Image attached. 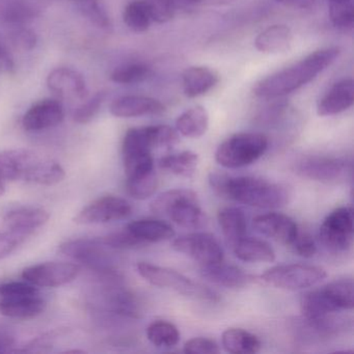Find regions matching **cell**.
<instances>
[{
	"mask_svg": "<svg viewBox=\"0 0 354 354\" xmlns=\"http://www.w3.org/2000/svg\"><path fill=\"white\" fill-rule=\"evenodd\" d=\"M254 227L266 237L290 245L298 234L297 223L283 213H267L254 219Z\"/></svg>",
	"mask_w": 354,
	"mask_h": 354,
	"instance_id": "2e32d148",
	"label": "cell"
},
{
	"mask_svg": "<svg viewBox=\"0 0 354 354\" xmlns=\"http://www.w3.org/2000/svg\"><path fill=\"white\" fill-rule=\"evenodd\" d=\"M201 275L210 283L229 289H240L254 283L252 275L235 265L221 262L201 266Z\"/></svg>",
	"mask_w": 354,
	"mask_h": 354,
	"instance_id": "ac0fdd59",
	"label": "cell"
},
{
	"mask_svg": "<svg viewBox=\"0 0 354 354\" xmlns=\"http://www.w3.org/2000/svg\"><path fill=\"white\" fill-rule=\"evenodd\" d=\"M326 277V270L322 267L308 264H283L267 269L261 279L279 289L296 291L314 287Z\"/></svg>",
	"mask_w": 354,
	"mask_h": 354,
	"instance_id": "9c48e42d",
	"label": "cell"
},
{
	"mask_svg": "<svg viewBox=\"0 0 354 354\" xmlns=\"http://www.w3.org/2000/svg\"><path fill=\"white\" fill-rule=\"evenodd\" d=\"M30 235V234L15 230L0 233V260L7 258L12 252H15Z\"/></svg>",
	"mask_w": 354,
	"mask_h": 354,
	"instance_id": "7bdbcfd3",
	"label": "cell"
},
{
	"mask_svg": "<svg viewBox=\"0 0 354 354\" xmlns=\"http://www.w3.org/2000/svg\"><path fill=\"white\" fill-rule=\"evenodd\" d=\"M107 304L111 310L123 316L138 318L140 308L136 298L127 290L121 288H113L107 293Z\"/></svg>",
	"mask_w": 354,
	"mask_h": 354,
	"instance_id": "d590c367",
	"label": "cell"
},
{
	"mask_svg": "<svg viewBox=\"0 0 354 354\" xmlns=\"http://www.w3.org/2000/svg\"><path fill=\"white\" fill-rule=\"evenodd\" d=\"M151 75V70L144 64H129L117 68L111 73V80L121 84H136L144 82Z\"/></svg>",
	"mask_w": 354,
	"mask_h": 354,
	"instance_id": "74e56055",
	"label": "cell"
},
{
	"mask_svg": "<svg viewBox=\"0 0 354 354\" xmlns=\"http://www.w3.org/2000/svg\"><path fill=\"white\" fill-rule=\"evenodd\" d=\"M150 9L153 21L167 24L175 15L176 3L174 0H145Z\"/></svg>",
	"mask_w": 354,
	"mask_h": 354,
	"instance_id": "b9f144b4",
	"label": "cell"
},
{
	"mask_svg": "<svg viewBox=\"0 0 354 354\" xmlns=\"http://www.w3.org/2000/svg\"><path fill=\"white\" fill-rule=\"evenodd\" d=\"M198 165V156L192 151L167 155L159 160V167L180 177L192 178Z\"/></svg>",
	"mask_w": 354,
	"mask_h": 354,
	"instance_id": "4dcf8cb0",
	"label": "cell"
},
{
	"mask_svg": "<svg viewBox=\"0 0 354 354\" xmlns=\"http://www.w3.org/2000/svg\"><path fill=\"white\" fill-rule=\"evenodd\" d=\"M38 288L26 281H10V283L0 285V298L38 295Z\"/></svg>",
	"mask_w": 354,
	"mask_h": 354,
	"instance_id": "ee69618b",
	"label": "cell"
},
{
	"mask_svg": "<svg viewBox=\"0 0 354 354\" xmlns=\"http://www.w3.org/2000/svg\"><path fill=\"white\" fill-rule=\"evenodd\" d=\"M149 341L160 348H173L179 343L180 331L169 321H154L147 328Z\"/></svg>",
	"mask_w": 354,
	"mask_h": 354,
	"instance_id": "e575fe53",
	"label": "cell"
},
{
	"mask_svg": "<svg viewBox=\"0 0 354 354\" xmlns=\"http://www.w3.org/2000/svg\"><path fill=\"white\" fill-rule=\"evenodd\" d=\"M101 240L111 250H129L145 245L144 242L134 237L127 229L101 237Z\"/></svg>",
	"mask_w": 354,
	"mask_h": 354,
	"instance_id": "60d3db41",
	"label": "cell"
},
{
	"mask_svg": "<svg viewBox=\"0 0 354 354\" xmlns=\"http://www.w3.org/2000/svg\"><path fill=\"white\" fill-rule=\"evenodd\" d=\"M290 246L297 256L302 257V258H313L317 252L316 242L313 239L312 236L306 233L298 232L297 236L290 244Z\"/></svg>",
	"mask_w": 354,
	"mask_h": 354,
	"instance_id": "bcb514c9",
	"label": "cell"
},
{
	"mask_svg": "<svg viewBox=\"0 0 354 354\" xmlns=\"http://www.w3.org/2000/svg\"><path fill=\"white\" fill-rule=\"evenodd\" d=\"M35 13L28 6L14 3L6 12V20L12 24H24L34 18Z\"/></svg>",
	"mask_w": 354,
	"mask_h": 354,
	"instance_id": "7dc6e473",
	"label": "cell"
},
{
	"mask_svg": "<svg viewBox=\"0 0 354 354\" xmlns=\"http://www.w3.org/2000/svg\"><path fill=\"white\" fill-rule=\"evenodd\" d=\"M109 250L101 238H80L59 245V252L68 258L80 263L100 277L117 279L119 273Z\"/></svg>",
	"mask_w": 354,
	"mask_h": 354,
	"instance_id": "52a82bcc",
	"label": "cell"
},
{
	"mask_svg": "<svg viewBox=\"0 0 354 354\" xmlns=\"http://www.w3.org/2000/svg\"><path fill=\"white\" fill-rule=\"evenodd\" d=\"M47 86L51 92L63 98L80 100L88 98V91L86 80L82 74L69 68H57L50 72L47 77Z\"/></svg>",
	"mask_w": 354,
	"mask_h": 354,
	"instance_id": "d6986e66",
	"label": "cell"
},
{
	"mask_svg": "<svg viewBox=\"0 0 354 354\" xmlns=\"http://www.w3.org/2000/svg\"><path fill=\"white\" fill-rule=\"evenodd\" d=\"M209 127V115L201 105L192 107L179 115L176 121L178 133L188 138H198L206 133Z\"/></svg>",
	"mask_w": 354,
	"mask_h": 354,
	"instance_id": "f546056e",
	"label": "cell"
},
{
	"mask_svg": "<svg viewBox=\"0 0 354 354\" xmlns=\"http://www.w3.org/2000/svg\"><path fill=\"white\" fill-rule=\"evenodd\" d=\"M14 344H15V339L12 335L6 333H0V352L11 351Z\"/></svg>",
	"mask_w": 354,
	"mask_h": 354,
	"instance_id": "816d5d0a",
	"label": "cell"
},
{
	"mask_svg": "<svg viewBox=\"0 0 354 354\" xmlns=\"http://www.w3.org/2000/svg\"><path fill=\"white\" fill-rule=\"evenodd\" d=\"M354 102V84L352 80H344L331 86L319 101L317 113L320 117L339 115L352 107Z\"/></svg>",
	"mask_w": 354,
	"mask_h": 354,
	"instance_id": "ffe728a7",
	"label": "cell"
},
{
	"mask_svg": "<svg viewBox=\"0 0 354 354\" xmlns=\"http://www.w3.org/2000/svg\"><path fill=\"white\" fill-rule=\"evenodd\" d=\"M46 302L38 295L3 297L0 300V314L9 318L30 319L42 314Z\"/></svg>",
	"mask_w": 354,
	"mask_h": 354,
	"instance_id": "7402d4cb",
	"label": "cell"
},
{
	"mask_svg": "<svg viewBox=\"0 0 354 354\" xmlns=\"http://www.w3.org/2000/svg\"><path fill=\"white\" fill-rule=\"evenodd\" d=\"M178 140V132L167 125L148 126L128 130L122 146L126 177L153 169V150L171 148L177 144Z\"/></svg>",
	"mask_w": 354,
	"mask_h": 354,
	"instance_id": "3957f363",
	"label": "cell"
},
{
	"mask_svg": "<svg viewBox=\"0 0 354 354\" xmlns=\"http://www.w3.org/2000/svg\"><path fill=\"white\" fill-rule=\"evenodd\" d=\"M353 210L343 206L331 211L319 230L321 243L331 252H344L353 243Z\"/></svg>",
	"mask_w": 354,
	"mask_h": 354,
	"instance_id": "30bf717a",
	"label": "cell"
},
{
	"mask_svg": "<svg viewBox=\"0 0 354 354\" xmlns=\"http://www.w3.org/2000/svg\"><path fill=\"white\" fill-rule=\"evenodd\" d=\"M0 67L9 72L14 69L13 59H12L8 49L1 44H0Z\"/></svg>",
	"mask_w": 354,
	"mask_h": 354,
	"instance_id": "f907efd6",
	"label": "cell"
},
{
	"mask_svg": "<svg viewBox=\"0 0 354 354\" xmlns=\"http://www.w3.org/2000/svg\"><path fill=\"white\" fill-rule=\"evenodd\" d=\"M111 113L117 118H138L160 115L165 107L160 101L146 96H123L111 103Z\"/></svg>",
	"mask_w": 354,
	"mask_h": 354,
	"instance_id": "44dd1931",
	"label": "cell"
},
{
	"mask_svg": "<svg viewBox=\"0 0 354 354\" xmlns=\"http://www.w3.org/2000/svg\"><path fill=\"white\" fill-rule=\"evenodd\" d=\"M339 47H327L310 53L289 68L257 82L254 94L259 98L272 99L291 94L312 82L339 57Z\"/></svg>",
	"mask_w": 354,
	"mask_h": 354,
	"instance_id": "6da1fadb",
	"label": "cell"
},
{
	"mask_svg": "<svg viewBox=\"0 0 354 354\" xmlns=\"http://www.w3.org/2000/svg\"><path fill=\"white\" fill-rule=\"evenodd\" d=\"M269 140L257 132H242L225 140L215 152V160L225 169H240L252 165L266 153Z\"/></svg>",
	"mask_w": 354,
	"mask_h": 354,
	"instance_id": "8992f818",
	"label": "cell"
},
{
	"mask_svg": "<svg viewBox=\"0 0 354 354\" xmlns=\"http://www.w3.org/2000/svg\"><path fill=\"white\" fill-rule=\"evenodd\" d=\"M328 3H333V1H346V0H327Z\"/></svg>",
	"mask_w": 354,
	"mask_h": 354,
	"instance_id": "9f6ffc18",
	"label": "cell"
},
{
	"mask_svg": "<svg viewBox=\"0 0 354 354\" xmlns=\"http://www.w3.org/2000/svg\"><path fill=\"white\" fill-rule=\"evenodd\" d=\"M158 188V177L155 169L129 176L126 180L128 194L136 200L144 201L152 196Z\"/></svg>",
	"mask_w": 354,
	"mask_h": 354,
	"instance_id": "1f68e13d",
	"label": "cell"
},
{
	"mask_svg": "<svg viewBox=\"0 0 354 354\" xmlns=\"http://www.w3.org/2000/svg\"><path fill=\"white\" fill-rule=\"evenodd\" d=\"M136 268L140 277L155 287L173 290L182 295L204 301L215 302L218 300V295L214 291L202 283L192 281L189 277L174 269L147 262L138 263Z\"/></svg>",
	"mask_w": 354,
	"mask_h": 354,
	"instance_id": "ba28073f",
	"label": "cell"
},
{
	"mask_svg": "<svg viewBox=\"0 0 354 354\" xmlns=\"http://www.w3.org/2000/svg\"><path fill=\"white\" fill-rule=\"evenodd\" d=\"M217 221L227 241L232 246L245 237L248 233V219L241 209L225 207L217 213Z\"/></svg>",
	"mask_w": 354,
	"mask_h": 354,
	"instance_id": "484cf974",
	"label": "cell"
},
{
	"mask_svg": "<svg viewBox=\"0 0 354 354\" xmlns=\"http://www.w3.org/2000/svg\"><path fill=\"white\" fill-rule=\"evenodd\" d=\"M328 14L335 28L344 32L351 30L354 26V0L328 3Z\"/></svg>",
	"mask_w": 354,
	"mask_h": 354,
	"instance_id": "8d00e7d4",
	"label": "cell"
},
{
	"mask_svg": "<svg viewBox=\"0 0 354 354\" xmlns=\"http://www.w3.org/2000/svg\"><path fill=\"white\" fill-rule=\"evenodd\" d=\"M209 1L214 5H230V3H235L236 0H209Z\"/></svg>",
	"mask_w": 354,
	"mask_h": 354,
	"instance_id": "db71d44e",
	"label": "cell"
},
{
	"mask_svg": "<svg viewBox=\"0 0 354 354\" xmlns=\"http://www.w3.org/2000/svg\"><path fill=\"white\" fill-rule=\"evenodd\" d=\"M353 298L352 279H337L304 294L300 310L306 321L320 320L341 310H352Z\"/></svg>",
	"mask_w": 354,
	"mask_h": 354,
	"instance_id": "277c9868",
	"label": "cell"
},
{
	"mask_svg": "<svg viewBox=\"0 0 354 354\" xmlns=\"http://www.w3.org/2000/svg\"><path fill=\"white\" fill-rule=\"evenodd\" d=\"M127 230L145 244L165 241L176 235L171 225L159 219L134 221L127 225Z\"/></svg>",
	"mask_w": 354,
	"mask_h": 354,
	"instance_id": "d4e9b609",
	"label": "cell"
},
{
	"mask_svg": "<svg viewBox=\"0 0 354 354\" xmlns=\"http://www.w3.org/2000/svg\"><path fill=\"white\" fill-rule=\"evenodd\" d=\"M209 183L219 196L256 208H279L289 202V192L285 186L261 178L232 177L212 171L209 174Z\"/></svg>",
	"mask_w": 354,
	"mask_h": 354,
	"instance_id": "7a4b0ae2",
	"label": "cell"
},
{
	"mask_svg": "<svg viewBox=\"0 0 354 354\" xmlns=\"http://www.w3.org/2000/svg\"><path fill=\"white\" fill-rule=\"evenodd\" d=\"M292 42V32L287 26H269L258 35L254 40V46L261 53H281L290 48Z\"/></svg>",
	"mask_w": 354,
	"mask_h": 354,
	"instance_id": "4316f807",
	"label": "cell"
},
{
	"mask_svg": "<svg viewBox=\"0 0 354 354\" xmlns=\"http://www.w3.org/2000/svg\"><path fill=\"white\" fill-rule=\"evenodd\" d=\"M218 82V75L207 67H190L182 75L183 92L187 98H196L208 93Z\"/></svg>",
	"mask_w": 354,
	"mask_h": 354,
	"instance_id": "cb8c5ba5",
	"label": "cell"
},
{
	"mask_svg": "<svg viewBox=\"0 0 354 354\" xmlns=\"http://www.w3.org/2000/svg\"><path fill=\"white\" fill-rule=\"evenodd\" d=\"M279 3L290 9L304 10L312 7L315 0H277Z\"/></svg>",
	"mask_w": 354,
	"mask_h": 354,
	"instance_id": "681fc988",
	"label": "cell"
},
{
	"mask_svg": "<svg viewBox=\"0 0 354 354\" xmlns=\"http://www.w3.org/2000/svg\"><path fill=\"white\" fill-rule=\"evenodd\" d=\"M132 207L127 201L115 196H106L98 198L84 207L74 217L78 225H98L122 221L129 217Z\"/></svg>",
	"mask_w": 354,
	"mask_h": 354,
	"instance_id": "4fadbf2b",
	"label": "cell"
},
{
	"mask_svg": "<svg viewBox=\"0 0 354 354\" xmlns=\"http://www.w3.org/2000/svg\"><path fill=\"white\" fill-rule=\"evenodd\" d=\"M39 159L40 157L36 153L26 149L0 152V181L28 182V176Z\"/></svg>",
	"mask_w": 354,
	"mask_h": 354,
	"instance_id": "9a60e30c",
	"label": "cell"
},
{
	"mask_svg": "<svg viewBox=\"0 0 354 354\" xmlns=\"http://www.w3.org/2000/svg\"><path fill=\"white\" fill-rule=\"evenodd\" d=\"M185 353L216 354L221 352L216 342L208 337H194L184 345Z\"/></svg>",
	"mask_w": 354,
	"mask_h": 354,
	"instance_id": "f6af8a7d",
	"label": "cell"
},
{
	"mask_svg": "<svg viewBox=\"0 0 354 354\" xmlns=\"http://www.w3.org/2000/svg\"><path fill=\"white\" fill-rule=\"evenodd\" d=\"M106 98V93L104 91L96 93L90 100L80 105L74 113V121L78 124H88L96 117L100 111L103 102Z\"/></svg>",
	"mask_w": 354,
	"mask_h": 354,
	"instance_id": "ab89813d",
	"label": "cell"
},
{
	"mask_svg": "<svg viewBox=\"0 0 354 354\" xmlns=\"http://www.w3.org/2000/svg\"><path fill=\"white\" fill-rule=\"evenodd\" d=\"M63 105L57 100L45 99L32 105L22 119L28 131H42L59 125L64 120Z\"/></svg>",
	"mask_w": 354,
	"mask_h": 354,
	"instance_id": "e0dca14e",
	"label": "cell"
},
{
	"mask_svg": "<svg viewBox=\"0 0 354 354\" xmlns=\"http://www.w3.org/2000/svg\"><path fill=\"white\" fill-rule=\"evenodd\" d=\"M223 349L233 354L258 353L262 347L260 339L242 328H227L221 337Z\"/></svg>",
	"mask_w": 354,
	"mask_h": 354,
	"instance_id": "83f0119b",
	"label": "cell"
},
{
	"mask_svg": "<svg viewBox=\"0 0 354 354\" xmlns=\"http://www.w3.org/2000/svg\"><path fill=\"white\" fill-rule=\"evenodd\" d=\"M6 192V186L3 182L0 181V196H3Z\"/></svg>",
	"mask_w": 354,
	"mask_h": 354,
	"instance_id": "11a10c76",
	"label": "cell"
},
{
	"mask_svg": "<svg viewBox=\"0 0 354 354\" xmlns=\"http://www.w3.org/2000/svg\"><path fill=\"white\" fill-rule=\"evenodd\" d=\"M80 272V265L74 263L45 262L26 267L22 277L36 287L55 288L71 283Z\"/></svg>",
	"mask_w": 354,
	"mask_h": 354,
	"instance_id": "5bb4252c",
	"label": "cell"
},
{
	"mask_svg": "<svg viewBox=\"0 0 354 354\" xmlns=\"http://www.w3.org/2000/svg\"><path fill=\"white\" fill-rule=\"evenodd\" d=\"M350 171V163L337 157H306L295 163V173L300 177L323 183H337L345 179Z\"/></svg>",
	"mask_w": 354,
	"mask_h": 354,
	"instance_id": "7c38bea8",
	"label": "cell"
},
{
	"mask_svg": "<svg viewBox=\"0 0 354 354\" xmlns=\"http://www.w3.org/2000/svg\"><path fill=\"white\" fill-rule=\"evenodd\" d=\"M76 3L80 11L97 26L102 28H109L111 26L109 16L99 3V0H69Z\"/></svg>",
	"mask_w": 354,
	"mask_h": 354,
	"instance_id": "f35d334b",
	"label": "cell"
},
{
	"mask_svg": "<svg viewBox=\"0 0 354 354\" xmlns=\"http://www.w3.org/2000/svg\"><path fill=\"white\" fill-rule=\"evenodd\" d=\"M151 210L186 229H202L207 225L198 194L190 189L177 188L163 192L151 203Z\"/></svg>",
	"mask_w": 354,
	"mask_h": 354,
	"instance_id": "5b68a950",
	"label": "cell"
},
{
	"mask_svg": "<svg viewBox=\"0 0 354 354\" xmlns=\"http://www.w3.org/2000/svg\"><path fill=\"white\" fill-rule=\"evenodd\" d=\"M66 177L65 169L57 161L39 159L28 177V182L39 185L53 186L61 183Z\"/></svg>",
	"mask_w": 354,
	"mask_h": 354,
	"instance_id": "d6a6232c",
	"label": "cell"
},
{
	"mask_svg": "<svg viewBox=\"0 0 354 354\" xmlns=\"http://www.w3.org/2000/svg\"><path fill=\"white\" fill-rule=\"evenodd\" d=\"M48 211L35 207H22L9 211L3 217L9 230L32 234L35 230L44 225L49 221Z\"/></svg>",
	"mask_w": 354,
	"mask_h": 354,
	"instance_id": "603a6c76",
	"label": "cell"
},
{
	"mask_svg": "<svg viewBox=\"0 0 354 354\" xmlns=\"http://www.w3.org/2000/svg\"><path fill=\"white\" fill-rule=\"evenodd\" d=\"M124 24L134 32H145L153 22L149 6L145 0H136L124 10Z\"/></svg>",
	"mask_w": 354,
	"mask_h": 354,
	"instance_id": "836d02e7",
	"label": "cell"
},
{
	"mask_svg": "<svg viewBox=\"0 0 354 354\" xmlns=\"http://www.w3.org/2000/svg\"><path fill=\"white\" fill-rule=\"evenodd\" d=\"M234 254L240 261L248 263H271L275 252L270 244L254 238H242L233 246Z\"/></svg>",
	"mask_w": 354,
	"mask_h": 354,
	"instance_id": "f1b7e54d",
	"label": "cell"
},
{
	"mask_svg": "<svg viewBox=\"0 0 354 354\" xmlns=\"http://www.w3.org/2000/svg\"><path fill=\"white\" fill-rule=\"evenodd\" d=\"M13 44L17 48L22 49V50H32L36 47L37 35L32 30L28 28H21V30H16L12 37Z\"/></svg>",
	"mask_w": 354,
	"mask_h": 354,
	"instance_id": "c3c4849f",
	"label": "cell"
},
{
	"mask_svg": "<svg viewBox=\"0 0 354 354\" xmlns=\"http://www.w3.org/2000/svg\"><path fill=\"white\" fill-rule=\"evenodd\" d=\"M176 3V7L177 6H194L198 5V3H202L204 0H174Z\"/></svg>",
	"mask_w": 354,
	"mask_h": 354,
	"instance_id": "f5cc1de1",
	"label": "cell"
},
{
	"mask_svg": "<svg viewBox=\"0 0 354 354\" xmlns=\"http://www.w3.org/2000/svg\"><path fill=\"white\" fill-rule=\"evenodd\" d=\"M171 248L202 265L223 261V250L214 235L204 232L187 234L174 240Z\"/></svg>",
	"mask_w": 354,
	"mask_h": 354,
	"instance_id": "8fae6325",
	"label": "cell"
}]
</instances>
